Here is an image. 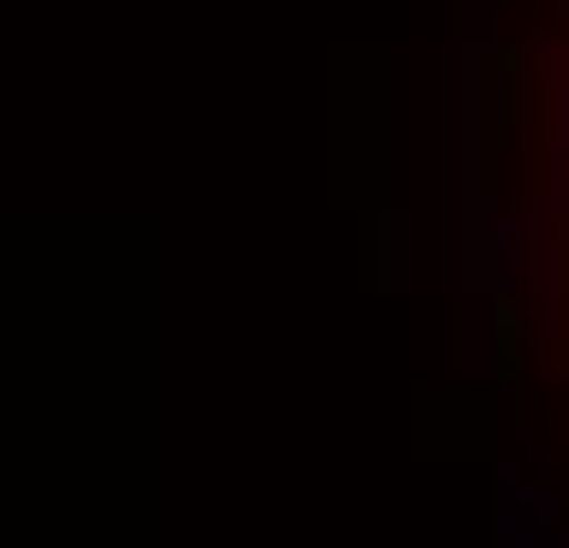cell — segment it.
Instances as JSON below:
<instances>
[{"label": "cell", "instance_id": "2", "mask_svg": "<svg viewBox=\"0 0 569 548\" xmlns=\"http://www.w3.org/2000/svg\"><path fill=\"white\" fill-rule=\"evenodd\" d=\"M538 211L569 232V42L538 53Z\"/></svg>", "mask_w": 569, "mask_h": 548}, {"label": "cell", "instance_id": "1", "mask_svg": "<svg viewBox=\"0 0 569 548\" xmlns=\"http://www.w3.org/2000/svg\"><path fill=\"white\" fill-rule=\"evenodd\" d=\"M486 538H496V548H569V496L507 465V475L486 486Z\"/></svg>", "mask_w": 569, "mask_h": 548}]
</instances>
